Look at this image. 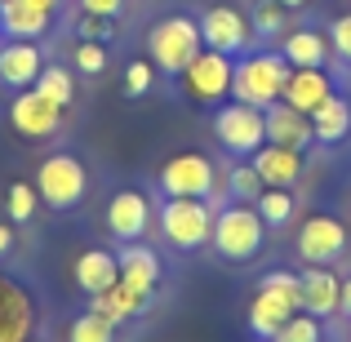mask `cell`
<instances>
[{
    "label": "cell",
    "mask_w": 351,
    "mask_h": 342,
    "mask_svg": "<svg viewBox=\"0 0 351 342\" xmlns=\"http://www.w3.org/2000/svg\"><path fill=\"white\" fill-rule=\"evenodd\" d=\"M289 62L285 53H245L236 62V76H232V98L249 107H271L285 98V85H289Z\"/></svg>",
    "instance_id": "cell-1"
},
{
    "label": "cell",
    "mask_w": 351,
    "mask_h": 342,
    "mask_svg": "<svg viewBox=\"0 0 351 342\" xmlns=\"http://www.w3.org/2000/svg\"><path fill=\"white\" fill-rule=\"evenodd\" d=\"M263 240H267V223L258 218L254 205L232 200L227 209L214 214V236H209V245H214L227 262H249V258L263 249Z\"/></svg>",
    "instance_id": "cell-2"
},
{
    "label": "cell",
    "mask_w": 351,
    "mask_h": 342,
    "mask_svg": "<svg viewBox=\"0 0 351 342\" xmlns=\"http://www.w3.org/2000/svg\"><path fill=\"white\" fill-rule=\"evenodd\" d=\"M200 18H187V14H169L147 32V49H152V62L169 76H182L187 62L200 53Z\"/></svg>",
    "instance_id": "cell-3"
},
{
    "label": "cell",
    "mask_w": 351,
    "mask_h": 342,
    "mask_svg": "<svg viewBox=\"0 0 351 342\" xmlns=\"http://www.w3.org/2000/svg\"><path fill=\"white\" fill-rule=\"evenodd\" d=\"M36 191H40V200L49 209L67 214V209H76L80 200L89 196V169L80 164V156L53 151V156H45L40 169H36Z\"/></svg>",
    "instance_id": "cell-4"
},
{
    "label": "cell",
    "mask_w": 351,
    "mask_h": 342,
    "mask_svg": "<svg viewBox=\"0 0 351 342\" xmlns=\"http://www.w3.org/2000/svg\"><path fill=\"white\" fill-rule=\"evenodd\" d=\"M160 231L173 249H200L214 236V209L209 200H191V196H165L160 205Z\"/></svg>",
    "instance_id": "cell-5"
},
{
    "label": "cell",
    "mask_w": 351,
    "mask_h": 342,
    "mask_svg": "<svg viewBox=\"0 0 351 342\" xmlns=\"http://www.w3.org/2000/svg\"><path fill=\"white\" fill-rule=\"evenodd\" d=\"M214 134L232 156H254L267 143V116H263V107H249V103H236L232 98L227 107H218Z\"/></svg>",
    "instance_id": "cell-6"
},
{
    "label": "cell",
    "mask_w": 351,
    "mask_h": 342,
    "mask_svg": "<svg viewBox=\"0 0 351 342\" xmlns=\"http://www.w3.org/2000/svg\"><path fill=\"white\" fill-rule=\"evenodd\" d=\"M232 76H236V58L232 53H218V49H200L196 58L187 62L182 71V85L196 103H218V98L232 94Z\"/></svg>",
    "instance_id": "cell-7"
},
{
    "label": "cell",
    "mask_w": 351,
    "mask_h": 342,
    "mask_svg": "<svg viewBox=\"0 0 351 342\" xmlns=\"http://www.w3.org/2000/svg\"><path fill=\"white\" fill-rule=\"evenodd\" d=\"M160 191L165 196H191V200H209L214 191V160L200 151H182V156H169L160 169Z\"/></svg>",
    "instance_id": "cell-8"
},
{
    "label": "cell",
    "mask_w": 351,
    "mask_h": 342,
    "mask_svg": "<svg viewBox=\"0 0 351 342\" xmlns=\"http://www.w3.org/2000/svg\"><path fill=\"white\" fill-rule=\"evenodd\" d=\"M347 249V227L329 214H311L307 223L298 227V258L307 267H329L338 262Z\"/></svg>",
    "instance_id": "cell-9"
},
{
    "label": "cell",
    "mask_w": 351,
    "mask_h": 342,
    "mask_svg": "<svg viewBox=\"0 0 351 342\" xmlns=\"http://www.w3.org/2000/svg\"><path fill=\"white\" fill-rule=\"evenodd\" d=\"M200 40L209 45V49H218V53H245L249 49V40H254V23H249L240 9L232 5H214V9H205L200 14Z\"/></svg>",
    "instance_id": "cell-10"
},
{
    "label": "cell",
    "mask_w": 351,
    "mask_h": 342,
    "mask_svg": "<svg viewBox=\"0 0 351 342\" xmlns=\"http://www.w3.org/2000/svg\"><path fill=\"white\" fill-rule=\"evenodd\" d=\"M62 0H0V36L5 40H40L53 27Z\"/></svg>",
    "instance_id": "cell-11"
},
{
    "label": "cell",
    "mask_w": 351,
    "mask_h": 342,
    "mask_svg": "<svg viewBox=\"0 0 351 342\" xmlns=\"http://www.w3.org/2000/svg\"><path fill=\"white\" fill-rule=\"evenodd\" d=\"M9 125L23 138H53L62 129V107L49 103L40 89H18L9 103Z\"/></svg>",
    "instance_id": "cell-12"
},
{
    "label": "cell",
    "mask_w": 351,
    "mask_h": 342,
    "mask_svg": "<svg viewBox=\"0 0 351 342\" xmlns=\"http://www.w3.org/2000/svg\"><path fill=\"white\" fill-rule=\"evenodd\" d=\"M107 231H112L120 245L143 240L147 231H152V200H147L143 191H116V196L107 200Z\"/></svg>",
    "instance_id": "cell-13"
},
{
    "label": "cell",
    "mask_w": 351,
    "mask_h": 342,
    "mask_svg": "<svg viewBox=\"0 0 351 342\" xmlns=\"http://www.w3.org/2000/svg\"><path fill=\"white\" fill-rule=\"evenodd\" d=\"M36 329V307L32 293L18 280L0 276V342H27Z\"/></svg>",
    "instance_id": "cell-14"
},
{
    "label": "cell",
    "mask_w": 351,
    "mask_h": 342,
    "mask_svg": "<svg viewBox=\"0 0 351 342\" xmlns=\"http://www.w3.org/2000/svg\"><path fill=\"white\" fill-rule=\"evenodd\" d=\"M45 71V53L36 40H5L0 45V85L18 89H32Z\"/></svg>",
    "instance_id": "cell-15"
},
{
    "label": "cell",
    "mask_w": 351,
    "mask_h": 342,
    "mask_svg": "<svg viewBox=\"0 0 351 342\" xmlns=\"http://www.w3.org/2000/svg\"><path fill=\"white\" fill-rule=\"evenodd\" d=\"M267 143H276V147H293V151H307L311 147V116L307 112H298V107H289L280 98V103H271L267 107Z\"/></svg>",
    "instance_id": "cell-16"
},
{
    "label": "cell",
    "mask_w": 351,
    "mask_h": 342,
    "mask_svg": "<svg viewBox=\"0 0 351 342\" xmlns=\"http://www.w3.org/2000/svg\"><path fill=\"white\" fill-rule=\"evenodd\" d=\"M116 262H120V280H125L129 289H138V293H156V284H160V276H165L156 249H147L143 240H129V245H120Z\"/></svg>",
    "instance_id": "cell-17"
},
{
    "label": "cell",
    "mask_w": 351,
    "mask_h": 342,
    "mask_svg": "<svg viewBox=\"0 0 351 342\" xmlns=\"http://www.w3.org/2000/svg\"><path fill=\"white\" fill-rule=\"evenodd\" d=\"M258 169V178H263V187H285L289 191L293 182L302 178V151H293V147H276V143H263L254 151V160H249Z\"/></svg>",
    "instance_id": "cell-18"
},
{
    "label": "cell",
    "mask_w": 351,
    "mask_h": 342,
    "mask_svg": "<svg viewBox=\"0 0 351 342\" xmlns=\"http://www.w3.org/2000/svg\"><path fill=\"white\" fill-rule=\"evenodd\" d=\"M293 311H302L293 298H285V293L263 289V284H258V298L249 302V329H254L258 338H271L276 342V334L285 329V320H289Z\"/></svg>",
    "instance_id": "cell-19"
},
{
    "label": "cell",
    "mask_w": 351,
    "mask_h": 342,
    "mask_svg": "<svg viewBox=\"0 0 351 342\" xmlns=\"http://www.w3.org/2000/svg\"><path fill=\"white\" fill-rule=\"evenodd\" d=\"M338 298H343V280L329 267H307L302 271V311H311L316 320L338 316Z\"/></svg>",
    "instance_id": "cell-20"
},
{
    "label": "cell",
    "mask_w": 351,
    "mask_h": 342,
    "mask_svg": "<svg viewBox=\"0 0 351 342\" xmlns=\"http://www.w3.org/2000/svg\"><path fill=\"white\" fill-rule=\"evenodd\" d=\"M147 307H152V293L129 289L125 280H116L112 289H103V293H94V298H89V311H98V316L112 320V325H125V320L143 316Z\"/></svg>",
    "instance_id": "cell-21"
},
{
    "label": "cell",
    "mask_w": 351,
    "mask_h": 342,
    "mask_svg": "<svg viewBox=\"0 0 351 342\" xmlns=\"http://www.w3.org/2000/svg\"><path fill=\"white\" fill-rule=\"evenodd\" d=\"M71 276H76V284H80V293H103V289H112V284L120 280V262H116V254L112 249H85V254L76 258V267H71Z\"/></svg>",
    "instance_id": "cell-22"
},
{
    "label": "cell",
    "mask_w": 351,
    "mask_h": 342,
    "mask_svg": "<svg viewBox=\"0 0 351 342\" xmlns=\"http://www.w3.org/2000/svg\"><path fill=\"white\" fill-rule=\"evenodd\" d=\"M329 94H334V85H329L325 67H293L289 71V85H285V103L289 107H298V112L311 116Z\"/></svg>",
    "instance_id": "cell-23"
},
{
    "label": "cell",
    "mask_w": 351,
    "mask_h": 342,
    "mask_svg": "<svg viewBox=\"0 0 351 342\" xmlns=\"http://www.w3.org/2000/svg\"><path fill=\"white\" fill-rule=\"evenodd\" d=\"M280 53H285V62H289V67H325L329 53H334V45H329L320 32H311V27H298V32L285 36Z\"/></svg>",
    "instance_id": "cell-24"
},
{
    "label": "cell",
    "mask_w": 351,
    "mask_h": 342,
    "mask_svg": "<svg viewBox=\"0 0 351 342\" xmlns=\"http://www.w3.org/2000/svg\"><path fill=\"white\" fill-rule=\"evenodd\" d=\"M311 134H316V143H343L351 134V103L343 94H329L311 112Z\"/></svg>",
    "instance_id": "cell-25"
},
{
    "label": "cell",
    "mask_w": 351,
    "mask_h": 342,
    "mask_svg": "<svg viewBox=\"0 0 351 342\" xmlns=\"http://www.w3.org/2000/svg\"><path fill=\"white\" fill-rule=\"evenodd\" d=\"M32 89H40L49 103H58L62 112H67L71 103H76V76H71L62 62H45V71H40V80H36Z\"/></svg>",
    "instance_id": "cell-26"
},
{
    "label": "cell",
    "mask_w": 351,
    "mask_h": 342,
    "mask_svg": "<svg viewBox=\"0 0 351 342\" xmlns=\"http://www.w3.org/2000/svg\"><path fill=\"white\" fill-rule=\"evenodd\" d=\"M5 209H9V223H14V227L32 223L36 209H40V191H36V182H9Z\"/></svg>",
    "instance_id": "cell-27"
},
{
    "label": "cell",
    "mask_w": 351,
    "mask_h": 342,
    "mask_svg": "<svg viewBox=\"0 0 351 342\" xmlns=\"http://www.w3.org/2000/svg\"><path fill=\"white\" fill-rule=\"evenodd\" d=\"M254 209H258V218H263L267 227H285L293 218V196L285 187H267L263 196L254 200Z\"/></svg>",
    "instance_id": "cell-28"
},
{
    "label": "cell",
    "mask_w": 351,
    "mask_h": 342,
    "mask_svg": "<svg viewBox=\"0 0 351 342\" xmlns=\"http://www.w3.org/2000/svg\"><path fill=\"white\" fill-rule=\"evenodd\" d=\"M67 342H116V325H112V320H103L98 311H85V316L71 320Z\"/></svg>",
    "instance_id": "cell-29"
},
{
    "label": "cell",
    "mask_w": 351,
    "mask_h": 342,
    "mask_svg": "<svg viewBox=\"0 0 351 342\" xmlns=\"http://www.w3.org/2000/svg\"><path fill=\"white\" fill-rule=\"evenodd\" d=\"M263 191H267V187H263V178H258L254 164H236V169L227 173V196L240 200V205H254Z\"/></svg>",
    "instance_id": "cell-30"
},
{
    "label": "cell",
    "mask_w": 351,
    "mask_h": 342,
    "mask_svg": "<svg viewBox=\"0 0 351 342\" xmlns=\"http://www.w3.org/2000/svg\"><path fill=\"white\" fill-rule=\"evenodd\" d=\"M285 5H276V0H258L254 9H249V23H254V36H267V40H276V36L285 32Z\"/></svg>",
    "instance_id": "cell-31"
},
{
    "label": "cell",
    "mask_w": 351,
    "mask_h": 342,
    "mask_svg": "<svg viewBox=\"0 0 351 342\" xmlns=\"http://www.w3.org/2000/svg\"><path fill=\"white\" fill-rule=\"evenodd\" d=\"M276 342H320V320L311 311H293L285 320V329L276 334Z\"/></svg>",
    "instance_id": "cell-32"
},
{
    "label": "cell",
    "mask_w": 351,
    "mask_h": 342,
    "mask_svg": "<svg viewBox=\"0 0 351 342\" xmlns=\"http://www.w3.org/2000/svg\"><path fill=\"white\" fill-rule=\"evenodd\" d=\"M71 62H76V71H85V76H103V71H107V49H103V40H76Z\"/></svg>",
    "instance_id": "cell-33"
},
{
    "label": "cell",
    "mask_w": 351,
    "mask_h": 342,
    "mask_svg": "<svg viewBox=\"0 0 351 342\" xmlns=\"http://www.w3.org/2000/svg\"><path fill=\"white\" fill-rule=\"evenodd\" d=\"M107 36H116V18H103V14L76 18V40H107Z\"/></svg>",
    "instance_id": "cell-34"
},
{
    "label": "cell",
    "mask_w": 351,
    "mask_h": 342,
    "mask_svg": "<svg viewBox=\"0 0 351 342\" xmlns=\"http://www.w3.org/2000/svg\"><path fill=\"white\" fill-rule=\"evenodd\" d=\"M263 289H276V293H285V298H293L302 307V276H293V271H267L263 280Z\"/></svg>",
    "instance_id": "cell-35"
},
{
    "label": "cell",
    "mask_w": 351,
    "mask_h": 342,
    "mask_svg": "<svg viewBox=\"0 0 351 342\" xmlns=\"http://www.w3.org/2000/svg\"><path fill=\"white\" fill-rule=\"evenodd\" d=\"M147 89H152V62L134 58V62L125 67V94H129V98H143Z\"/></svg>",
    "instance_id": "cell-36"
},
{
    "label": "cell",
    "mask_w": 351,
    "mask_h": 342,
    "mask_svg": "<svg viewBox=\"0 0 351 342\" xmlns=\"http://www.w3.org/2000/svg\"><path fill=\"white\" fill-rule=\"evenodd\" d=\"M329 45H334V53L343 62H351V14L334 18V27H329Z\"/></svg>",
    "instance_id": "cell-37"
},
{
    "label": "cell",
    "mask_w": 351,
    "mask_h": 342,
    "mask_svg": "<svg viewBox=\"0 0 351 342\" xmlns=\"http://www.w3.org/2000/svg\"><path fill=\"white\" fill-rule=\"evenodd\" d=\"M80 14H103V18H120V9H125V0H76Z\"/></svg>",
    "instance_id": "cell-38"
},
{
    "label": "cell",
    "mask_w": 351,
    "mask_h": 342,
    "mask_svg": "<svg viewBox=\"0 0 351 342\" xmlns=\"http://www.w3.org/2000/svg\"><path fill=\"white\" fill-rule=\"evenodd\" d=\"M9 249H14V223H0V258H9Z\"/></svg>",
    "instance_id": "cell-39"
},
{
    "label": "cell",
    "mask_w": 351,
    "mask_h": 342,
    "mask_svg": "<svg viewBox=\"0 0 351 342\" xmlns=\"http://www.w3.org/2000/svg\"><path fill=\"white\" fill-rule=\"evenodd\" d=\"M338 316H347V320H351V276L343 280V298H338Z\"/></svg>",
    "instance_id": "cell-40"
},
{
    "label": "cell",
    "mask_w": 351,
    "mask_h": 342,
    "mask_svg": "<svg viewBox=\"0 0 351 342\" xmlns=\"http://www.w3.org/2000/svg\"><path fill=\"white\" fill-rule=\"evenodd\" d=\"M276 5H285V9H302L307 0H276Z\"/></svg>",
    "instance_id": "cell-41"
},
{
    "label": "cell",
    "mask_w": 351,
    "mask_h": 342,
    "mask_svg": "<svg viewBox=\"0 0 351 342\" xmlns=\"http://www.w3.org/2000/svg\"><path fill=\"white\" fill-rule=\"evenodd\" d=\"M27 342H40V338H27Z\"/></svg>",
    "instance_id": "cell-42"
}]
</instances>
